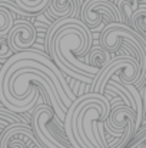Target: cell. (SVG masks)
I'll list each match as a JSON object with an SVG mask.
<instances>
[{
	"instance_id": "18",
	"label": "cell",
	"mask_w": 146,
	"mask_h": 148,
	"mask_svg": "<svg viewBox=\"0 0 146 148\" xmlns=\"http://www.w3.org/2000/svg\"><path fill=\"white\" fill-rule=\"evenodd\" d=\"M0 105H3V103H1V102H0Z\"/></svg>"
},
{
	"instance_id": "19",
	"label": "cell",
	"mask_w": 146,
	"mask_h": 148,
	"mask_svg": "<svg viewBox=\"0 0 146 148\" xmlns=\"http://www.w3.org/2000/svg\"><path fill=\"white\" fill-rule=\"evenodd\" d=\"M0 69H1V66H0Z\"/></svg>"
},
{
	"instance_id": "14",
	"label": "cell",
	"mask_w": 146,
	"mask_h": 148,
	"mask_svg": "<svg viewBox=\"0 0 146 148\" xmlns=\"http://www.w3.org/2000/svg\"><path fill=\"white\" fill-rule=\"evenodd\" d=\"M10 56H13V52L10 50L7 36H0V62H6Z\"/></svg>"
},
{
	"instance_id": "16",
	"label": "cell",
	"mask_w": 146,
	"mask_h": 148,
	"mask_svg": "<svg viewBox=\"0 0 146 148\" xmlns=\"http://www.w3.org/2000/svg\"><path fill=\"white\" fill-rule=\"evenodd\" d=\"M139 94H141V97H142V101H143V106H145V109H146V82H145V85L142 86V89L139 91Z\"/></svg>"
},
{
	"instance_id": "17",
	"label": "cell",
	"mask_w": 146,
	"mask_h": 148,
	"mask_svg": "<svg viewBox=\"0 0 146 148\" xmlns=\"http://www.w3.org/2000/svg\"><path fill=\"white\" fill-rule=\"evenodd\" d=\"M138 1H141V3H143V4H146V0H138Z\"/></svg>"
},
{
	"instance_id": "10",
	"label": "cell",
	"mask_w": 146,
	"mask_h": 148,
	"mask_svg": "<svg viewBox=\"0 0 146 148\" xmlns=\"http://www.w3.org/2000/svg\"><path fill=\"white\" fill-rule=\"evenodd\" d=\"M113 58H110V53L106 52L103 48L97 46V48H92L89 50V53L86 55V63L93 66V68H97V69H103Z\"/></svg>"
},
{
	"instance_id": "6",
	"label": "cell",
	"mask_w": 146,
	"mask_h": 148,
	"mask_svg": "<svg viewBox=\"0 0 146 148\" xmlns=\"http://www.w3.org/2000/svg\"><path fill=\"white\" fill-rule=\"evenodd\" d=\"M43 148L36 140L33 130L29 124L7 125L0 137V148Z\"/></svg>"
},
{
	"instance_id": "11",
	"label": "cell",
	"mask_w": 146,
	"mask_h": 148,
	"mask_svg": "<svg viewBox=\"0 0 146 148\" xmlns=\"http://www.w3.org/2000/svg\"><path fill=\"white\" fill-rule=\"evenodd\" d=\"M113 3H115L116 9L119 10V13L123 19V23L129 26L130 20H132V14L138 9L139 1L138 0H113Z\"/></svg>"
},
{
	"instance_id": "13",
	"label": "cell",
	"mask_w": 146,
	"mask_h": 148,
	"mask_svg": "<svg viewBox=\"0 0 146 148\" xmlns=\"http://www.w3.org/2000/svg\"><path fill=\"white\" fill-rule=\"evenodd\" d=\"M49 1L50 0H14V4L20 10L29 14V13H39L45 10L49 6Z\"/></svg>"
},
{
	"instance_id": "15",
	"label": "cell",
	"mask_w": 146,
	"mask_h": 148,
	"mask_svg": "<svg viewBox=\"0 0 146 148\" xmlns=\"http://www.w3.org/2000/svg\"><path fill=\"white\" fill-rule=\"evenodd\" d=\"M145 138H146V127H143V130H139V131L136 132V135L133 137V140H132L130 143L133 144V143H138V141L145 140ZM130 143H129V144H130Z\"/></svg>"
},
{
	"instance_id": "5",
	"label": "cell",
	"mask_w": 146,
	"mask_h": 148,
	"mask_svg": "<svg viewBox=\"0 0 146 148\" xmlns=\"http://www.w3.org/2000/svg\"><path fill=\"white\" fill-rule=\"evenodd\" d=\"M80 20L90 32H102L109 23H123L113 0H86L80 10Z\"/></svg>"
},
{
	"instance_id": "3",
	"label": "cell",
	"mask_w": 146,
	"mask_h": 148,
	"mask_svg": "<svg viewBox=\"0 0 146 148\" xmlns=\"http://www.w3.org/2000/svg\"><path fill=\"white\" fill-rule=\"evenodd\" d=\"M30 115V127L43 148H73L63 130V122L49 105L37 102Z\"/></svg>"
},
{
	"instance_id": "7",
	"label": "cell",
	"mask_w": 146,
	"mask_h": 148,
	"mask_svg": "<svg viewBox=\"0 0 146 148\" xmlns=\"http://www.w3.org/2000/svg\"><path fill=\"white\" fill-rule=\"evenodd\" d=\"M36 38H37V33H36L35 26L24 19L14 20V25L7 35L9 46L13 55L32 49L36 42Z\"/></svg>"
},
{
	"instance_id": "12",
	"label": "cell",
	"mask_w": 146,
	"mask_h": 148,
	"mask_svg": "<svg viewBox=\"0 0 146 148\" xmlns=\"http://www.w3.org/2000/svg\"><path fill=\"white\" fill-rule=\"evenodd\" d=\"M129 27H132V29H133L135 32H138L139 35L146 33V4L141 3V4L138 6V9L133 12Z\"/></svg>"
},
{
	"instance_id": "1",
	"label": "cell",
	"mask_w": 146,
	"mask_h": 148,
	"mask_svg": "<svg viewBox=\"0 0 146 148\" xmlns=\"http://www.w3.org/2000/svg\"><path fill=\"white\" fill-rule=\"evenodd\" d=\"M93 48V35L80 19H69L54 33L49 45V55L54 65L79 82L92 84L100 69L88 65L80 56H86Z\"/></svg>"
},
{
	"instance_id": "8",
	"label": "cell",
	"mask_w": 146,
	"mask_h": 148,
	"mask_svg": "<svg viewBox=\"0 0 146 148\" xmlns=\"http://www.w3.org/2000/svg\"><path fill=\"white\" fill-rule=\"evenodd\" d=\"M86 0H50L49 13L57 19H80V10Z\"/></svg>"
},
{
	"instance_id": "2",
	"label": "cell",
	"mask_w": 146,
	"mask_h": 148,
	"mask_svg": "<svg viewBox=\"0 0 146 148\" xmlns=\"http://www.w3.org/2000/svg\"><path fill=\"white\" fill-rule=\"evenodd\" d=\"M100 48L113 53L122 48V55H132L141 65V78L136 89H142L146 82V40L125 23H109L99 38Z\"/></svg>"
},
{
	"instance_id": "9",
	"label": "cell",
	"mask_w": 146,
	"mask_h": 148,
	"mask_svg": "<svg viewBox=\"0 0 146 148\" xmlns=\"http://www.w3.org/2000/svg\"><path fill=\"white\" fill-rule=\"evenodd\" d=\"M14 13L26 16L27 13L20 10L14 0H0V36H7L14 25Z\"/></svg>"
},
{
	"instance_id": "4",
	"label": "cell",
	"mask_w": 146,
	"mask_h": 148,
	"mask_svg": "<svg viewBox=\"0 0 146 148\" xmlns=\"http://www.w3.org/2000/svg\"><path fill=\"white\" fill-rule=\"evenodd\" d=\"M141 78V65L132 55H120L113 58L92 81V91L100 95L105 94V86L112 79L122 85L136 86Z\"/></svg>"
}]
</instances>
